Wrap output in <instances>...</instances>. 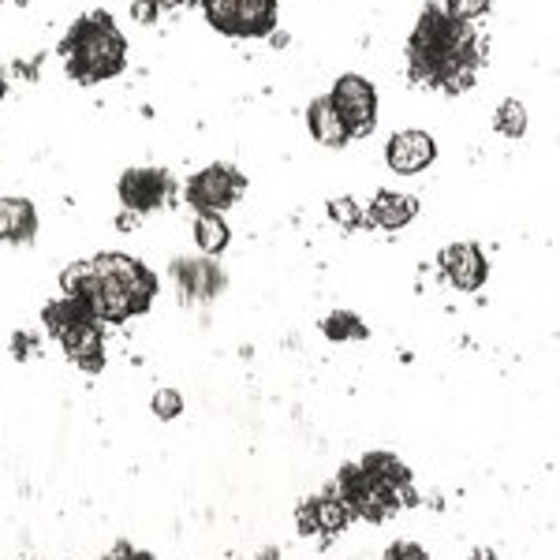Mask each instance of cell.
<instances>
[{
    "label": "cell",
    "mask_w": 560,
    "mask_h": 560,
    "mask_svg": "<svg viewBox=\"0 0 560 560\" xmlns=\"http://www.w3.org/2000/svg\"><path fill=\"white\" fill-rule=\"evenodd\" d=\"M486 65V38L471 23L453 20L445 8L427 4L408 38V75L411 83L441 90V94H464L475 86Z\"/></svg>",
    "instance_id": "6da1fadb"
},
{
    "label": "cell",
    "mask_w": 560,
    "mask_h": 560,
    "mask_svg": "<svg viewBox=\"0 0 560 560\" xmlns=\"http://www.w3.org/2000/svg\"><path fill=\"white\" fill-rule=\"evenodd\" d=\"M60 288H65V295L83 300L97 322L120 325L150 311L153 295H158V277L139 258L97 255L65 269L60 273Z\"/></svg>",
    "instance_id": "7a4b0ae2"
},
{
    "label": "cell",
    "mask_w": 560,
    "mask_h": 560,
    "mask_svg": "<svg viewBox=\"0 0 560 560\" xmlns=\"http://www.w3.org/2000/svg\"><path fill=\"white\" fill-rule=\"evenodd\" d=\"M329 493L351 512V520L366 523H385L393 512L419 504L408 464L393 453H366L359 464H348Z\"/></svg>",
    "instance_id": "3957f363"
},
{
    "label": "cell",
    "mask_w": 560,
    "mask_h": 560,
    "mask_svg": "<svg viewBox=\"0 0 560 560\" xmlns=\"http://www.w3.org/2000/svg\"><path fill=\"white\" fill-rule=\"evenodd\" d=\"M60 57H65V68L75 83H105V79L120 75L124 65H128V42H124L120 26L113 23L108 12H86L65 34Z\"/></svg>",
    "instance_id": "277c9868"
},
{
    "label": "cell",
    "mask_w": 560,
    "mask_h": 560,
    "mask_svg": "<svg viewBox=\"0 0 560 560\" xmlns=\"http://www.w3.org/2000/svg\"><path fill=\"white\" fill-rule=\"evenodd\" d=\"M42 322L60 340V348L68 351L71 363H79L86 374H97L105 366V322H97L83 300L65 295V300L49 303L42 311Z\"/></svg>",
    "instance_id": "5b68a950"
},
{
    "label": "cell",
    "mask_w": 560,
    "mask_h": 560,
    "mask_svg": "<svg viewBox=\"0 0 560 560\" xmlns=\"http://www.w3.org/2000/svg\"><path fill=\"white\" fill-rule=\"evenodd\" d=\"M202 12L229 38H266L277 26V0H202Z\"/></svg>",
    "instance_id": "8992f818"
},
{
    "label": "cell",
    "mask_w": 560,
    "mask_h": 560,
    "mask_svg": "<svg viewBox=\"0 0 560 560\" xmlns=\"http://www.w3.org/2000/svg\"><path fill=\"white\" fill-rule=\"evenodd\" d=\"M243 191H247V176L232 165H210L187 179L184 195L198 213H224L232 202H240Z\"/></svg>",
    "instance_id": "52a82bcc"
},
{
    "label": "cell",
    "mask_w": 560,
    "mask_h": 560,
    "mask_svg": "<svg viewBox=\"0 0 560 560\" xmlns=\"http://www.w3.org/2000/svg\"><path fill=\"white\" fill-rule=\"evenodd\" d=\"M329 102L340 113V120H345L351 139H363V135L374 131L377 90H374V83H366L363 75H340L337 86H332V94H329Z\"/></svg>",
    "instance_id": "ba28073f"
},
{
    "label": "cell",
    "mask_w": 560,
    "mask_h": 560,
    "mask_svg": "<svg viewBox=\"0 0 560 560\" xmlns=\"http://www.w3.org/2000/svg\"><path fill=\"white\" fill-rule=\"evenodd\" d=\"M173 195V176L165 168H128L120 176V202L131 213H150L161 210Z\"/></svg>",
    "instance_id": "9c48e42d"
},
{
    "label": "cell",
    "mask_w": 560,
    "mask_h": 560,
    "mask_svg": "<svg viewBox=\"0 0 560 560\" xmlns=\"http://www.w3.org/2000/svg\"><path fill=\"white\" fill-rule=\"evenodd\" d=\"M441 273L459 292H478L490 277V261L475 243H453V247L441 250Z\"/></svg>",
    "instance_id": "30bf717a"
},
{
    "label": "cell",
    "mask_w": 560,
    "mask_h": 560,
    "mask_svg": "<svg viewBox=\"0 0 560 560\" xmlns=\"http://www.w3.org/2000/svg\"><path fill=\"white\" fill-rule=\"evenodd\" d=\"M433 158H438V142H433L427 131H400V135H393L385 147L388 168L400 176L422 173V168L433 165Z\"/></svg>",
    "instance_id": "8fae6325"
},
{
    "label": "cell",
    "mask_w": 560,
    "mask_h": 560,
    "mask_svg": "<svg viewBox=\"0 0 560 560\" xmlns=\"http://www.w3.org/2000/svg\"><path fill=\"white\" fill-rule=\"evenodd\" d=\"M295 527H300V535H318V538H332L340 535V530L351 523V512L345 504L337 501L332 493H322V497H311V501L300 504V512H295Z\"/></svg>",
    "instance_id": "7c38bea8"
},
{
    "label": "cell",
    "mask_w": 560,
    "mask_h": 560,
    "mask_svg": "<svg viewBox=\"0 0 560 560\" xmlns=\"http://www.w3.org/2000/svg\"><path fill=\"white\" fill-rule=\"evenodd\" d=\"M38 236V210L26 198H0V243L20 247Z\"/></svg>",
    "instance_id": "4fadbf2b"
},
{
    "label": "cell",
    "mask_w": 560,
    "mask_h": 560,
    "mask_svg": "<svg viewBox=\"0 0 560 560\" xmlns=\"http://www.w3.org/2000/svg\"><path fill=\"white\" fill-rule=\"evenodd\" d=\"M173 273L179 277V292L184 300H210L224 288V273L210 261H176Z\"/></svg>",
    "instance_id": "5bb4252c"
},
{
    "label": "cell",
    "mask_w": 560,
    "mask_h": 560,
    "mask_svg": "<svg viewBox=\"0 0 560 560\" xmlns=\"http://www.w3.org/2000/svg\"><path fill=\"white\" fill-rule=\"evenodd\" d=\"M415 213H419V202H415L411 195H396V191H377L374 202H370L366 224H377V229H404V224L415 221Z\"/></svg>",
    "instance_id": "9a60e30c"
},
{
    "label": "cell",
    "mask_w": 560,
    "mask_h": 560,
    "mask_svg": "<svg viewBox=\"0 0 560 560\" xmlns=\"http://www.w3.org/2000/svg\"><path fill=\"white\" fill-rule=\"evenodd\" d=\"M306 128H311V135L318 142H325V147H348L351 135L345 128V120H340V113L332 108L329 97H318V102H311V108H306Z\"/></svg>",
    "instance_id": "2e32d148"
},
{
    "label": "cell",
    "mask_w": 560,
    "mask_h": 560,
    "mask_svg": "<svg viewBox=\"0 0 560 560\" xmlns=\"http://www.w3.org/2000/svg\"><path fill=\"white\" fill-rule=\"evenodd\" d=\"M229 240H232V232H229V224L221 221V213H198V221H195L198 250H206V255L213 258L229 247Z\"/></svg>",
    "instance_id": "e0dca14e"
},
{
    "label": "cell",
    "mask_w": 560,
    "mask_h": 560,
    "mask_svg": "<svg viewBox=\"0 0 560 560\" xmlns=\"http://www.w3.org/2000/svg\"><path fill=\"white\" fill-rule=\"evenodd\" d=\"M322 332L329 340H337V345H345V340H366V325L359 314H351V311H337V314H329V318H322Z\"/></svg>",
    "instance_id": "ac0fdd59"
},
{
    "label": "cell",
    "mask_w": 560,
    "mask_h": 560,
    "mask_svg": "<svg viewBox=\"0 0 560 560\" xmlns=\"http://www.w3.org/2000/svg\"><path fill=\"white\" fill-rule=\"evenodd\" d=\"M493 128L504 135V139H520L523 131H527V108L520 102H501L493 116Z\"/></svg>",
    "instance_id": "d6986e66"
},
{
    "label": "cell",
    "mask_w": 560,
    "mask_h": 560,
    "mask_svg": "<svg viewBox=\"0 0 560 560\" xmlns=\"http://www.w3.org/2000/svg\"><path fill=\"white\" fill-rule=\"evenodd\" d=\"M150 408H153L158 419L173 422V419H179V411H184V396H179L176 388H158V393H153V400H150Z\"/></svg>",
    "instance_id": "ffe728a7"
},
{
    "label": "cell",
    "mask_w": 560,
    "mask_h": 560,
    "mask_svg": "<svg viewBox=\"0 0 560 560\" xmlns=\"http://www.w3.org/2000/svg\"><path fill=\"white\" fill-rule=\"evenodd\" d=\"M329 213L332 221H340V229H363L366 217L359 213V206L351 202V198H337V202H329Z\"/></svg>",
    "instance_id": "44dd1931"
},
{
    "label": "cell",
    "mask_w": 560,
    "mask_h": 560,
    "mask_svg": "<svg viewBox=\"0 0 560 560\" xmlns=\"http://www.w3.org/2000/svg\"><path fill=\"white\" fill-rule=\"evenodd\" d=\"M445 12L453 15V20L475 23L478 15L490 12V0H445Z\"/></svg>",
    "instance_id": "7402d4cb"
},
{
    "label": "cell",
    "mask_w": 560,
    "mask_h": 560,
    "mask_svg": "<svg viewBox=\"0 0 560 560\" xmlns=\"http://www.w3.org/2000/svg\"><path fill=\"white\" fill-rule=\"evenodd\" d=\"M385 560H430V557H427V549L415 546V541H393Z\"/></svg>",
    "instance_id": "603a6c76"
},
{
    "label": "cell",
    "mask_w": 560,
    "mask_h": 560,
    "mask_svg": "<svg viewBox=\"0 0 560 560\" xmlns=\"http://www.w3.org/2000/svg\"><path fill=\"white\" fill-rule=\"evenodd\" d=\"M102 560H158V557L142 553V549H135V546H116L113 553H108V557H102Z\"/></svg>",
    "instance_id": "cb8c5ba5"
},
{
    "label": "cell",
    "mask_w": 560,
    "mask_h": 560,
    "mask_svg": "<svg viewBox=\"0 0 560 560\" xmlns=\"http://www.w3.org/2000/svg\"><path fill=\"white\" fill-rule=\"evenodd\" d=\"M135 4H147L158 12V8H179V4H191V0H135Z\"/></svg>",
    "instance_id": "d4e9b609"
},
{
    "label": "cell",
    "mask_w": 560,
    "mask_h": 560,
    "mask_svg": "<svg viewBox=\"0 0 560 560\" xmlns=\"http://www.w3.org/2000/svg\"><path fill=\"white\" fill-rule=\"evenodd\" d=\"M471 560H493V553H482V549H475V557Z\"/></svg>",
    "instance_id": "484cf974"
},
{
    "label": "cell",
    "mask_w": 560,
    "mask_h": 560,
    "mask_svg": "<svg viewBox=\"0 0 560 560\" xmlns=\"http://www.w3.org/2000/svg\"><path fill=\"white\" fill-rule=\"evenodd\" d=\"M4 94H8V79L0 75V102H4Z\"/></svg>",
    "instance_id": "4316f807"
}]
</instances>
